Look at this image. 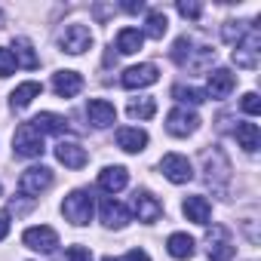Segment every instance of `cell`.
<instances>
[{
  "label": "cell",
  "mask_w": 261,
  "mask_h": 261,
  "mask_svg": "<svg viewBox=\"0 0 261 261\" xmlns=\"http://www.w3.org/2000/svg\"><path fill=\"white\" fill-rule=\"evenodd\" d=\"M62 212H65V218H68L71 224L83 227V224H89V221H92L95 200H92V194H89V191H71V194L65 197V203H62Z\"/></svg>",
  "instance_id": "obj_1"
},
{
  "label": "cell",
  "mask_w": 261,
  "mask_h": 261,
  "mask_svg": "<svg viewBox=\"0 0 261 261\" xmlns=\"http://www.w3.org/2000/svg\"><path fill=\"white\" fill-rule=\"evenodd\" d=\"M13 151H16V157L34 160V157H40V154L46 151V148H43V136L37 133L31 123H22V126L16 129V136H13Z\"/></svg>",
  "instance_id": "obj_2"
},
{
  "label": "cell",
  "mask_w": 261,
  "mask_h": 261,
  "mask_svg": "<svg viewBox=\"0 0 261 261\" xmlns=\"http://www.w3.org/2000/svg\"><path fill=\"white\" fill-rule=\"evenodd\" d=\"M203 169H206V181H209L212 188L224 191V185L230 181V163H227V157H224L218 148L203 151Z\"/></svg>",
  "instance_id": "obj_3"
},
{
  "label": "cell",
  "mask_w": 261,
  "mask_h": 261,
  "mask_svg": "<svg viewBox=\"0 0 261 261\" xmlns=\"http://www.w3.org/2000/svg\"><path fill=\"white\" fill-rule=\"evenodd\" d=\"M200 129V117L194 114V111H188V108H172L169 114H166V133L169 136H175V139H188V136H194Z\"/></svg>",
  "instance_id": "obj_4"
},
{
  "label": "cell",
  "mask_w": 261,
  "mask_h": 261,
  "mask_svg": "<svg viewBox=\"0 0 261 261\" xmlns=\"http://www.w3.org/2000/svg\"><path fill=\"white\" fill-rule=\"evenodd\" d=\"M22 243L34 252H43V255H53L59 249V233L49 227V224H37V227H28L22 233Z\"/></svg>",
  "instance_id": "obj_5"
},
{
  "label": "cell",
  "mask_w": 261,
  "mask_h": 261,
  "mask_svg": "<svg viewBox=\"0 0 261 261\" xmlns=\"http://www.w3.org/2000/svg\"><path fill=\"white\" fill-rule=\"evenodd\" d=\"M49 185H53V169H49V166H31V169H25L22 178H19V191H22L25 197H40Z\"/></svg>",
  "instance_id": "obj_6"
},
{
  "label": "cell",
  "mask_w": 261,
  "mask_h": 261,
  "mask_svg": "<svg viewBox=\"0 0 261 261\" xmlns=\"http://www.w3.org/2000/svg\"><path fill=\"white\" fill-rule=\"evenodd\" d=\"M209 261H233V240H230V230L227 227H221V224H215L212 230H209Z\"/></svg>",
  "instance_id": "obj_7"
},
{
  "label": "cell",
  "mask_w": 261,
  "mask_h": 261,
  "mask_svg": "<svg viewBox=\"0 0 261 261\" xmlns=\"http://www.w3.org/2000/svg\"><path fill=\"white\" fill-rule=\"evenodd\" d=\"M59 43H62L65 53L83 56V53L92 46V31H89L86 25H68V28L62 31V37H59Z\"/></svg>",
  "instance_id": "obj_8"
},
{
  "label": "cell",
  "mask_w": 261,
  "mask_h": 261,
  "mask_svg": "<svg viewBox=\"0 0 261 261\" xmlns=\"http://www.w3.org/2000/svg\"><path fill=\"white\" fill-rule=\"evenodd\" d=\"M157 80H160V71H157V65H151V62L126 68L123 77H120V83H123L126 89H142V86H151V83H157Z\"/></svg>",
  "instance_id": "obj_9"
},
{
  "label": "cell",
  "mask_w": 261,
  "mask_h": 261,
  "mask_svg": "<svg viewBox=\"0 0 261 261\" xmlns=\"http://www.w3.org/2000/svg\"><path fill=\"white\" fill-rule=\"evenodd\" d=\"M160 169H163V175H166L172 185H188V181L194 178L191 160L181 157V154H166V157L160 160Z\"/></svg>",
  "instance_id": "obj_10"
},
{
  "label": "cell",
  "mask_w": 261,
  "mask_h": 261,
  "mask_svg": "<svg viewBox=\"0 0 261 261\" xmlns=\"http://www.w3.org/2000/svg\"><path fill=\"white\" fill-rule=\"evenodd\" d=\"M233 86H237V77H233L227 68H215V71L209 74V83H206V98L221 101V98H227V95L233 92Z\"/></svg>",
  "instance_id": "obj_11"
},
{
  "label": "cell",
  "mask_w": 261,
  "mask_h": 261,
  "mask_svg": "<svg viewBox=\"0 0 261 261\" xmlns=\"http://www.w3.org/2000/svg\"><path fill=\"white\" fill-rule=\"evenodd\" d=\"M133 212L139 215V221H157L160 215H163V203L151 194V191H136V197H133Z\"/></svg>",
  "instance_id": "obj_12"
},
{
  "label": "cell",
  "mask_w": 261,
  "mask_h": 261,
  "mask_svg": "<svg viewBox=\"0 0 261 261\" xmlns=\"http://www.w3.org/2000/svg\"><path fill=\"white\" fill-rule=\"evenodd\" d=\"M86 117H89V123L95 129H108V126L117 123V108L111 101H105V98H92L86 105Z\"/></svg>",
  "instance_id": "obj_13"
},
{
  "label": "cell",
  "mask_w": 261,
  "mask_h": 261,
  "mask_svg": "<svg viewBox=\"0 0 261 261\" xmlns=\"http://www.w3.org/2000/svg\"><path fill=\"white\" fill-rule=\"evenodd\" d=\"M56 157H59V163H62V166H68V169H83V166L89 163L86 148H80L77 142H59Z\"/></svg>",
  "instance_id": "obj_14"
},
{
  "label": "cell",
  "mask_w": 261,
  "mask_h": 261,
  "mask_svg": "<svg viewBox=\"0 0 261 261\" xmlns=\"http://www.w3.org/2000/svg\"><path fill=\"white\" fill-rule=\"evenodd\" d=\"M117 145L126 154H139L148 145V133H145V129H139V126H123V129H117Z\"/></svg>",
  "instance_id": "obj_15"
},
{
  "label": "cell",
  "mask_w": 261,
  "mask_h": 261,
  "mask_svg": "<svg viewBox=\"0 0 261 261\" xmlns=\"http://www.w3.org/2000/svg\"><path fill=\"white\" fill-rule=\"evenodd\" d=\"M53 89H56L59 98H74V95H80V89H83V77H80L77 71H59V74L53 77Z\"/></svg>",
  "instance_id": "obj_16"
},
{
  "label": "cell",
  "mask_w": 261,
  "mask_h": 261,
  "mask_svg": "<svg viewBox=\"0 0 261 261\" xmlns=\"http://www.w3.org/2000/svg\"><path fill=\"white\" fill-rule=\"evenodd\" d=\"M129 185V172L123 169V166H105L101 172H98V188L105 191V194H117V191H123Z\"/></svg>",
  "instance_id": "obj_17"
},
{
  "label": "cell",
  "mask_w": 261,
  "mask_h": 261,
  "mask_svg": "<svg viewBox=\"0 0 261 261\" xmlns=\"http://www.w3.org/2000/svg\"><path fill=\"white\" fill-rule=\"evenodd\" d=\"M181 212H185V215H188V221H194V224H209L212 206H209V200H206V197L194 194V197H185Z\"/></svg>",
  "instance_id": "obj_18"
},
{
  "label": "cell",
  "mask_w": 261,
  "mask_h": 261,
  "mask_svg": "<svg viewBox=\"0 0 261 261\" xmlns=\"http://www.w3.org/2000/svg\"><path fill=\"white\" fill-rule=\"evenodd\" d=\"M101 221H105V227H114V230H120V227H126L129 224V209H123L117 200H101Z\"/></svg>",
  "instance_id": "obj_19"
},
{
  "label": "cell",
  "mask_w": 261,
  "mask_h": 261,
  "mask_svg": "<svg viewBox=\"0 0 261 261\" xmlns=\"http://www.w3.org/2000/svg\"><path fill=\"white\" fill-rule=\"evenodd\" d=\"M34 129H37V133L43 136V133H65V129H68V120L65 117H59V114H53V111H43V114H37L34 120H28Z\"/></svg>",
  "instance_id": "obj_20"
},
{
  "label": "cell",
  "mask_w": 261,
  "mask_h": 261,
  "mask_svg": "<svg viewBox=\"0 0 261 261\" xmlns=\"http://www.w3.org/2000/svg\"><path fill=\"white\" fill-rule=\"evenodd\" d=\"M166 249H169V255L178 258V261H188V258H194V252H197L194 237H188V233H172V237L166 240Z\"/></svg>",
  "instance_id": "obj_21"
},
{
  "label": "cell",
  "mask_w": 261,
  "mask_h": 261,
  "mask_svg": "<svg viewBox=\"0 0 261 261\" xmlns=\"http://www.w3.org/2000/svg\"><path fill=\"white\" fill-rule=\"evenodd\" d=\"M142 43H145V34H142L139 28H120V31H117V49H120L123 56L139 53Z\"/></svg>",
  "instance_id": "obj_22"
},
{
  "label": "cell",
  "mask_w": 261,
  "mask_h": 261,
  "mask_svg": "<svg viewBox=\"0 0 261 261\" xmlns=\"http://www.w3.org/2000/svg\"><path fill=\"white\" fill-rule=\"evenodd\" d=\"M233 136H237L240 148H243V151H249V154H255V151H258V145H261V133H258V126H255V123H237Z\"/></svg>",
  "instance_id": "obj_23"
},
{
  "label": "cell",
  "mask_w": 261,
  "mask_h": 261,
  "mask_svg": "<svg viewBox=\"0 0 261 261\" xmlns=\"http://www.w3.org/2000/svg\"><path fill=\"white\" fill-rule=\"evenodd\" d=\"M40 92H43V86H40L37 80H28V83H22V86H16V89H13L10 101H13V108H28Z\"/></svg>",
  "instance_id": "obj_24"
},
{
  "label": "cell",
  "mask_w": 261,
  "mask_h": 261,
  "mask_svg": "<svg viewBox=\"0 0 261 261\" xmlns=\"http://www.w3.org/2000/svg\"><path fill=\"white\" fill-rule=\"evenodd\" d=\"M13 56H16V65H22V68H28V71H34L37 65H40V59H37V53H34V46H31V40H25V37H19L16 43H13Z\"/></svg>",
  "instance_id": "obj_25"
},
{
  "label": "cell",
  "mask_w": 261,
  "mask_h": 261,
  "mask_svg": "<svg viewBox=\"0 0 261 261\" xmlns=\"http://www.w3.org/2000/svg\"><path fill=\"white\" fill-rule=\"evenodd\" d=\"M166 31H169L166 16L154 10V13L148 16V22H145V31H142V34H145V37H151V40H163V34H166Z\"/></svg>",
  "instance_id": "obj_26"
},
{
  "label": "cell",
  "mask_w": 261,
  "mask_h": 261,
  "mask_svg": "<svg viewBox=\"0 0 261 261\" xmlns=\"http://www.w3.org/2000/svg\"><path fill=\"white\" fill-rule=\"evenodd\" d=\"M126 111H129V117H133V120H151L157 114V101L154 98H133Z\"/></svg>",
  "instance_id": "obj_27"
},
{
  "label": "cell",
  "mask_w": 261,
  "mask_h": 261,
  "mask_svg": "<svg viewBox=\"0 0 261 261\" xmlns=\"http://www.w3.org/2000/svg\"><path fill=\"white\" fill-rule=\"evenodd\" d=\"M172 98L181 101V105H203L206 101V92L203 89H194V86H172Z\"/></svg>",
  "instance_id": "obj_28"
},
{
  "label": "cell",
  "mask_w": 261,
  "mask_h": 261,
  "mask_svg": "<svg viewBox=\"0 0 261 261\" xmlns=\"http://www.w3.org/2000/svg\"><path fill=\"white\" fill-rule=\"evenodd\" d=\"M246 22H224V28H221V37L230 43V46H240L243 43V37H246Z\"/></svg>",
  "instance_id": "obj_29"
},
{
  "label": "cell",
  "mask_w": 261,
  "mask_h": 261,
  "mask_svg": "<svg viewBox=\"0 0 261 261\" xmlns=\"http://www.w3.org/2000/svg\"><path fill=\"white\" fill-rule=\"evenodd\" d=\"M191 53H194V40H191V37H178L175 46H172V62L185 68V65L191 62Z\"/></svg>",
  "instance_id": "obj_30"
},
{
  "label": "cell",
  "mask_w": 261,
  "mask_h": 261,
  "mask_svg": "<svg viewBox=\"0 0 261 261\" xmlns=\"http://www.w3.org/2000/svg\"><path fill=\"white\" fill-rule=\"evenodd\" d=\"M191 56H194V59L185 65L188 71H206V65H212V62H215V49H209V46H200V49H197V53H191Z\"/></svg>",
  "instance_id": "obj_31"
},
{
  "label": "cell",
  "mask_w": 261,
  "mask_h": 261,
  "mask_svg": "<svg viewBox=\"0 0 261 261\" xmlns=\"http://www.w3.org/2000/svg\"><path fill=\"white\" fill-rule=\"evenodd\" d=\"M16 56H13V49H4L0 46V77H10V74H16Z\"/></svg>",
  "instance_id": "obj_32"
},
{
  "label": "cell",
  "mask_w": 261,
  "mask_h": 261,
  "mask_svg": "<svg viewBox=\"0 0 261 261\" xmlns=\"http://www.w3.org/2000/svg\"><path fill=\"white\" fill-rule=\"evenodd\" d=\"M233 62H237L240 68H255V65H258V53H249V49L237 46V49H233Z\"/></svg>",
  "instance_id": "obj_33"
},
{
  "label": "cell",
  "mask_w": 261,
  "mask_h": 261,
  "mask_svg": "<svg viewBox=\"0 0 261 261\" xmlns=\"http://www.w3.org/2000/svg\"><path fill=\"white\" fill-rule=\"evenodd\" d=\"M185 19H200L203 16V7L200 4H191V0H178V7H175Z\"/></svg>",
  "instance_id": "obj_34"
},
{
  "label": "cell",
  "mask_w": 261,
  "mask_h": 261,
  "mask_svg": "<svg viewBox=\"0 0 261 261\" xmlns=\"http://www.w3.org/2000/svg\"><path fill=\"white\" fill-rule=\"evenodd\" d=\"M240 108H243L246 114H252V117H255V114H261V98H258L255 92H246V95H243V101H240Z\"/></svg>",
  "instance_id": "obj_35"
},
{
  "label": "cell",
  "mask_w": 261,
  "mask_h": 261,
  "mask_svg": "<svg viewBox=\"0 0 261 261\" xmlns=\"http://www.w3.org/2000/svg\"><path fill=\"white\" fill-rule=\"evenodd\" d=\"M68 261H92V255H89V249H83V246H71V249H68Z\"/></svg>",
  "instance_id": "obj_36"
},
{
  "label": "cell",
  "mask_w": 261,
  "mask_h": 261,
  "mask_svg": "<svg viewBox=\"0 0 261 261\" xmlns=\"http://www.w3.org/2000/svg\"><path fill=\"white\" fill-rule=\"evenodd\" d=\"M126 261H151V255L145 249H129L126 252Z\"/></svg>",
  "instance_id": "obj_37"
},
{
  "label": "cell",
  "mask_w": 261,
  "mask_h": 261,
  "mask_svg": "<svg viewBox=\"0 0 261 261\" xmlns=\"http://www.w3.org/2000/svg\"><path fill=\"white\" fill-rule=\"evenodd\" d=\"M7 233H10V212L0 209V240H4Z\"/></svg>",
  "instance_id": "obj_38"
},
{
  "label": "cell",
  "mask_w": 261,
  "mask_h": 261,
  "mask_svg": "<svg viewBox=\"0 0 261 261\" xmlns=\"http://www.w3.org/2000/svg\"><path fill=\"white\" fill-rule=\"evenodd\" d=\"M123 10H126V13H142V10H145V4H142V0H126Z\"/></svg>",
  "instance_id": "obj_39"
},
{
  "label": "cell",
  "mask_w": 261,
  "mask_h": 261,
  "mask_svg": "<svg viewBox=\"0 0 261 261\" xmlns=\"http://www.w3.org/2000/svg\"><path fill=\"white\" fill-rule=\"evenodd\" d=\"M101 261H126V258H114V255H108V258H101Z\"/></svg>",
  "instance_id": "obj_40"
}]
</instances>
